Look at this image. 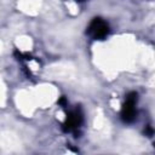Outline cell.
<instances>
[{"label":"cell","instance_id":"cell-3","mask_svg":"<svg viewBox=\"0 0 155 155\" xmlns=\"http://www.w3.org/2000/svg\"><path fill=\"white\" fill-rule=\"evenodd\" d=\"M81 121H82L81 114H80L79 111H71V113L67 116L65 122L63 124V130L67 131V132H68V131H71V130L79 127L80 124H81Z\"/></svg>","mask_w":155,"mask_h":155},{"label":"cell","instance_id":"cell-1","mask_svg":"<svg viewBox=\"0 0 155 155\" xmlns=\"http://www.w3.org/2000/svg\"><path fill=\"white\" fill-rule=\"evenodd\" d=\"M87 34L94 40H103L109 34V25L102 18H94L87 28Z\"/></svg>","mask_w":155,"mask_h":155},{"label":"cell","instance_id":"cell-2","mask_svg":"<svg viewBox=\"0 0 155 155\" xmlns=\"http://www.w3.org/2000/svg\"><path fill=\"white\" fill-rule=\"evenodd\" d=\"M136 103H137V93L130 92L126 96V102L121 110V119L125 122H132L136 119Z\"/></svg>","mask_w":155,"mask_h":155}]
</instances>
